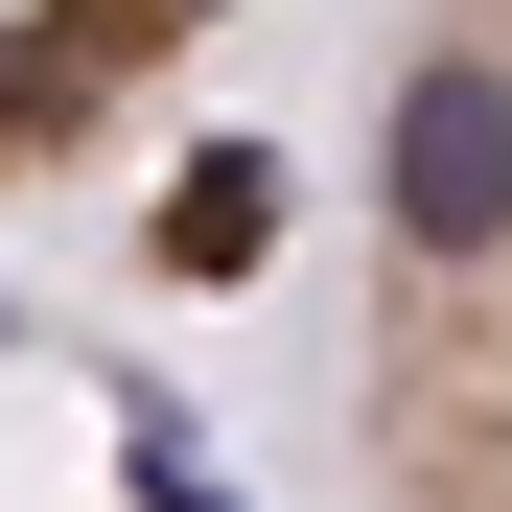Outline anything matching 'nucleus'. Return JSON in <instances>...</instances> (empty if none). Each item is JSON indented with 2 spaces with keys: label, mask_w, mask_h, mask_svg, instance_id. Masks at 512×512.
<instances>
[{
  "label": "nucleus",
  "mask_w": 512,
  "mask_h": 512,
  "mask_svg": "<svg viewBox=\"0 0 512 512\" xmlns=\"http://www.w3.org/2000/svg\"><path fill=\"white\" fill-rule=\"evenodd\" d=\"M350 466L373 512H512V0H396V47H373Z\"/></svg>",
  "instance_id": "f257e3e1"
},
{
  "label": "nucleus",
  "mask_w": 512,
  "mask_h": 512,
  "mask_svg": "<svg viewBox=\"0 0 512 512\" xmlns=\"http://www.w3.org/2000/svg\"><path fill=\"white\" fill-rule=\"evenodd\" d=\"M210 24H233V0H0V187L117 163V140L210 70Z\"/></svg>",
  "instance_id": "f03ea898"
}]
</instances>
